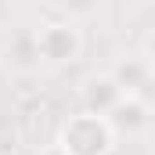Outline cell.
<instances>
[{
	"instance_id": "obj_1",
	"label": "cell",
	"mask_w": 155,
	"mask_h": 155,
	"mask_svg": "<svg viewBox=\"0 0 155 155\" xmlns=\"http://www.w3.org/2000/svg\"><path fill=\"white\" fill-rule=\"evenodd\" d=\"M152 47H155V40H152Z\"/></svg>"
}]
</instances>
